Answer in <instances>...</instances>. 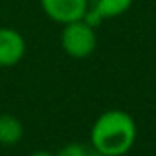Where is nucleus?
Wrapping results in <instances>:
<instances>
[{
  "label": "nucleus",
  "instance_id": "0eeeda50",
  "mask_svg": "<svg viewBox=\"0 0 156 156\" xmlns=\"http://www.w3.org/2000/svg\"><path fill=\"white\" fill-rule=\"evenodd\" d=\"M55 156H101L90 143H81V141H75V143H68L64 147H61Z\"/></svg>",
  "mask_w": 156,
  "mask_h": 156
},
{
  "label": "nucleus",
  "instance_id": "7ed1b4c3",
  "mask_svg": "<svg viewBox=\"0 0 156 156\" xmlns=\"http://www.w3.org/2000/svg\"><path fill=\"white\" fill-rule=\"evenodd\" d=\"M41 8L53 22L68 24L85 17L88 0H41Z\"/></svg>",
  "mask_w": 156,
  "mask_h": 156
},
{
  "label": "nucleus",
  "instance_id": "f03ea898",
  "mask_svg": "<svg viewBox=\"0 0 156 156\" xmlns=\"http://www.w3.org/2000/svg\"><path fill=\"white\" fill-rule=\"evenodd\" d=\"M98 35L96 28L90 26L87 20H73L62 24L61 31V48L66 55L73 59H87L96 51Z\"/></svg>",
  "mask_w": 156,
  "mask_h": 156
},
{
  "label": "nucleus",
  "instance_id": "20e7f679",
  "mask_svg": "<svg viewBox=\"0 0 156 156\" xmlns=\"http://www.w3.org/2000/svg\"><path fill=\"white\" fill-rule=\"evenodd\" d=\"M132 4L134 0H88V8H87L83 20L98 28L103 20L127 13L132 8Z\"/></svg>",
  "mask_w": 156,
  "mask_h": 156
},
{
  "label": "nucleus",
  "instance_id": "39448f33",
  "mask_svg": "<svg viewBox=\"0 0 156 156\" xmlns=\"http://www.w3.org/2000/svg\"><path fill=\"white\" fill-rule=\"evenodd\" d=\"M26 41L13 28H0V68H9L22 61Z\"/></svg>",
  "mask_w": 156,
  "mask_h": 156
},
{
  "label": "nucleus",
  "instance_id": "f257e3e1",
  "mask_svg": "<svg viewBox=\"0 0 156 156\" xmlns=\"http://www.w3.org/2000/svg\"><path fill=\"white\" fill-rule=\"evenodd\" d=\"M138 136L134 118L125 110H107L92 125L90 145L101 156H123L127 154Z\"/></svg>",
  "mask_w": 156,
  "mask_h": 156
},
{
  "label": "nucleus",
  "instance_id": "6e6552de",
  "mask_svg": "<svg viewBox=\"0 0 156 156\" xmlns=\"http://www.w3.org/2000/svg\"><path fill=\"white\" fill-rule=\"evenodd\" d=\"M30 156H55V154H51V152H48V151H35V152H31Z\"/></svg>",
  "mask_w": 156,
  "mask_h": 156
},
{
  "label": "nucleus",
  "instance_id": "423d86ee",
  "mask_svg": "<svg viewBox=\"0 0 156 156\" xmlns=\"http://www.w3.org/2000/svg\"><path fill=\"white\" fill-rule=\"evenodd\" d=\"M24 125L22 121L13 114H2L0 112V145H15L22 140Z\"/></svg>",
  "mask_w": 156,
  "mask_h": 156
}]
</instances>
